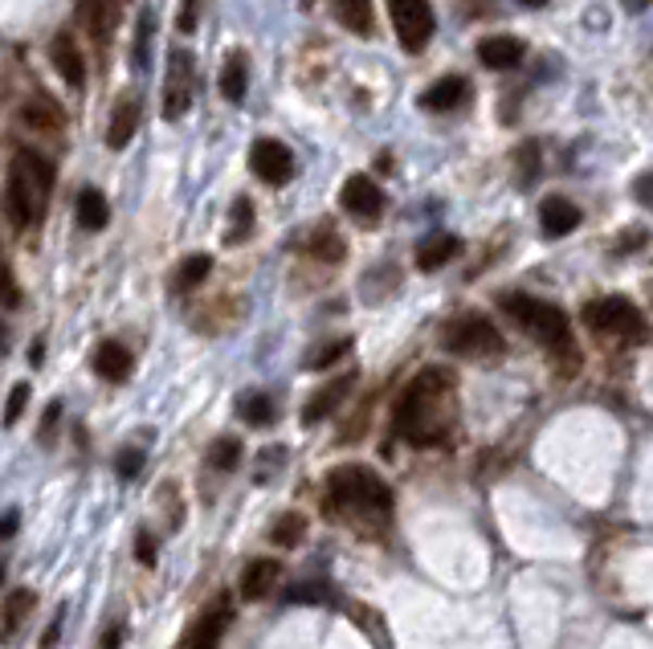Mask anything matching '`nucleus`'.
I'll return each instance as SVG.
<instances>
[{
  "label": "nucleus",
  "mask_w": 653,
  "mask_h": 649,
  "mask_svg": "<svg viewBox=\"0 0 653 649\" xmlns=\"http://www.w3.org/2000/svg\"><path fill=\"white\" fill-rule=\"evenodd\" d=\"M453 372L450 367H425L417 380H409L392 409V429L401 433L409 446L429 450L441 446L453 433L457 421V397H453Z\"/></svg>",
  "instance_id": "1"
},
{
  "label": "nucleus",
  "mask_w": 653,
  "mask_h": 649,
  "mask_svg": "<svg viewBox=\"0 0 653 649\" xmlns=\"http://www.w3.org/2000/svg\"><path fill=\"white\" fill-rule=\"evenodd\" d=\"M327 502L336 515H343L348 523H364V527H380L392 515V490L368 466L331 470L327 474Z\"/></svg>",
  "instance_id": "2"
},
{
  "label": "nucleus",
  "mask_w": 653,
  "mask_h": 649,
  "mask_svg": "<svg viewBox=\"0 0 653 649\" xmlns=\"http://www.w3.org/2000/svg\"><path fill=\"white\" fill-rule=\"evenodd\" d=\"M53 188V167L46 155H37L34 148H21L9 167V188H4V213L17 229H29L46 216Z\"/></svg>",
  "instance_id": "3"
},
{
  "label": "nucleus",
  "mask_w": 653,
  "mask_h": 649,
  "mask_svg": "<svg viewBox=\"0 0 653 649\" xmlns=\"http://www.w3.org/2000/svg\"><path fill=\"white\" fill-rule=\"evenodd\" d=\"M499 307H503L506 315L515 319L536 344H543L548 355H555V360L564 355L568 367H576L580 351H576V339H572L568 315H564L555 302H543V299H531V295H515V290H511V295L499 299Z\"/></svg>",
  "instance_id": "4"
},
{
  "label": "nucleus",
  "mask_w": 653,
  "mask_h": 649,
  "mask_svg": "<svg viewBox=\"0 0 653 649\" xmlns=\"http://www.w3.org/2000/svg\"><path fill=\"white\" fill-rule=\"evenodd\" d=\"M588 332L604 335V339H620V344H645L650 339V323L637 311V302H629L625 295H604V299L585 302L580 311Z\"/></svg>",
  "instance_id": "5"
},
{
  "label": "nucleus",
  "mask_w": 653,
  "mask_h": 649,
  "mask_svg": "<svg viewBox=\"0 0 653 649\" xmlns=\"http://www.w3.org/2000/svg\"><path fill=\"white\" fill-rule=\"evenodd\" d=\"M441 348L457 355V360H499L506 351V339L486 315L466 311V315L450 319L441 327Z\"/></svg>",
  "instance_id": "6"
},
{
  "label": "nucleus",
  "mask_w": 653,
  "mask_h": 649,
  "mask_svg": "<svg viewBox=\"0 0 653 649\" xmlns=\"http://www.w3.org/2000/svg\"><path fill=\"white\" fill-rule=\"evenodd\" d=\"M388 17H392V29L401 37L404 53H420L434 41L437 21L429 0H388Z\"/></svg>",
  "instance_id": "7"
},
{
  "label": "nucleus",
  "mask_w": 653,
  "mask_h": 649,
  "mask_svg": "<svg viewBox=\"0 0 653 649\" xmlns=\"http://www.w3.org/2000/svg\"><path fill=\"white\" fill-rule=\"evenodd\" d=\"M192 86H197V70H192V53L188 50H176L168 53V74H164V107H160V115L176 123L180 115H188V107H192Z\"/></svg>",
  "instance_id": "8"
},
{
  "label": "nucleus",
  "mask_w": 653,
  "mask_h": 649,
  "mask_svg": "<svg viewBox=\"0 0 653 649\" xmlns=\"http://www.w3.org/2000/svg\"><path fill=\"white\" fill-rule=\"evenodd\" d=\"M250 167L258 180H266L278 188V184H286L294 176V155H290V148L278 143V139H258L250 148Z\"/></svg>",
  "instance_id": "9"
},
{
  "label": "nucleus",
  "mask_w": 653,
  "mask_h": 649,
  "mask_svg": "<svg viewBox=\"0 0 653 649\" xmlns=\"http://www.w3.org/2000/svg\"><path fill=\"white\" fill-rule=\"evenodd\" d=\"M229 621H234V600L217 597L201 616H197V625H188V633H185V641H180V646H188V649H213L221 637H225Z\"/></svg>",
  "instance_id": "10"
},
{
  "label": "nucleus",
  "mask_w": 653,
  "mask_h": 649,
  "mask_svg": "<svg viewBox=\"0 0 653 649\" xmlns=\"http://www.w3.org/2000/svg\"><path fill=\"white\" fill-rule=\"evenodd\" d=\"M343 209L355 216V221H376V216L385 213V192H380V184L372 180V176H352V180L343 184Z\"/></svg>",
  "instance_id": "11"
},
{
  "label": "nucleus",
  "mask_w": 653,
  "mask_h": 649,
  "mask_svg": "<svg viewBox=\"0 0 653 649\" xmlns=\"http://www.w3.org/2000/svg\"><path fill=\"white\" fill-rule=\"evenodd\" d=\"M580 221H585V213L568 197H548L539 204V229H543V237H568Z\"/></svg>",
  "instance_id": "12"
},
{
  "label": "nucleus",
  "mask_w": 653,
  "mask_h": 649,
  "mask_svg": "<svg viewBox=\"0 0 653 649\" xmlns=\"http://www.w3.org/2000/svg\"><path fill=\"white\" fill-rule=\"evenodd\" d=\"M466 99H469L466 78H462V74H445V78H437V83L420 95V107L434 111V115H445V111H457Z\"/></svg>",
  "instance_id": "13"
},
{
  "label": "nucleus",
  "mask_w": 653,
  "mask_h": 649,
  "mask_svg": "<svg viewBox=\"0 0 653 649\" xmlns=\"http://www.w3.org/2000/svg\"><path fill=\"white\" fill-rule=\"evenodd\" d=\"M523 58H527V46L511 34L486 37L482 46H478V62H482L486 70H515Z\"/></svg>",
  "instance_id": "14"
},
{
  "label": "nucleus",
  "mask_w": 653,
  "mask_h": 649,
  "mask_svg": "<svg viewBox=\"0 0 653 649\" xmlns=\"http://www.w3.org/2000/svg\"><path fill=\"white\" fill-rule=\"evenodd\" d=\"M355 384V372H348V376H339V380H331L327 388H318L315 397L306 400V409H302V425H318L323 416H331L343 404V397L352 392Z\"/></svg>",
  "instance_id": "15"
},
{
  "label": "nucleus",
  "mask_w": 653,
  "mask_h": 649,
  "mask_svg": "<svg viewBox=\"0 0 653 649\" xmlns=\"http://www.w3.org/2000/svg\"><path fill=\"white\" fill-rule=\"evenodd\" d=\"M50 58H53V66H58V74L66 78L74 90H83L86 83V62H83V50H78V41L70 34H58L53 37V46H50Z\"/></svg>",
  "instance_id": "16"
},
{
  "label": "nucleus",
  "mask_w": 653,
  "mask_h": 649,
  "mask_svg": "<svg viewBox=\"0 0 653 649\" xmlns=\"http://www.w3.org/2000/svg\"><path fill=\"white\" fill-rule=\"evenodd\" d=\"M282 581V564L278 560H253L246 572H241V597L246 600H266Z\"/></svg>",
  "instance_id": "17"
},
{
  "label": "nucleus",
  "mask_w": 653,
  "mask_h": 649,
  "mask_svg": "<svg viewBox=\"0 0 653 649\" xmlns=\"http://www.w3.org/2000/svg\"><path fill=\"white\" fill-rule=\"evenodd\" d=\"M457 253H462V241L453 234H429L417 246V270L434 274V270L450 266V258H457Z\"/></svg>",
  "instance_id": "18"
},
{
  "label": "nucleus",
  "mask_w": 653,
  "mask_h": 649,
  "mask_svg": "<svg viewBox=\"0 0 653 649\" xmlns=\"http://www.w3.org/2000/svg\"><path fill=\"white\" fill-rule=\"evenodd\" d=\"M78 21H83L90 37H106L115 34V21H118V0H78Z\"/></svg>",
  "instance_id": "19"
},
{
  "label": "nucleus",
  "mask_w": 653,
  "mask_h": 649,
  "mask_svg": "<svg viewBox=\"0 0 653 649\" xmlns=\"http://www.w3.org/2000/svg\"><path fill=\"white\" fill-rule=\"evenodd\" d=\"M95 372L111 384L127 380V376H131V351L123 348V344H115V339H106V344H99V351H95Z\"/></svg>",
  "instance_id": "20"
},
{
  "label": "nucleus",
  "mask_w": 653,
  "mask_h": 649,
  "mask_svg": "<svg viewBox=\"0 0 653 649\" xmlns=\"http://www.w3.org/2000/svg\"><path fill=\"white\" fill-rule=\"evenodd\" d=\"M139 132V102L135 99H118L115 115H111V127H106V143L115 151H123Z\"/></svg>",
  "instance_id": "21"
},
{
  "label": "nucleus",
  "mask_w": 653,
  "mask_h": 649,
  "mask_svg": "<svg viewBox=\"0 0 653 649\" xmlns=\"http://www.w3.org/2000/svg\"><path fill=\"white\" fill-rule=\"evenodd\" d=\"M336 4V17L343 29L368 37L376 29V13H372V0H331Z\"/></svg>",
  "instance_id": "22"
},
{
  "label": "nucleus",
  "mask_w": 653,
  "mask_h": 649,
  "mask_svg": "<svg viewBox=\"0 0 653 649\" xmlns=\"http://www.w3.org/2000/svg\"><path fill=\"white\" fill-rule=\"evenodd\" d=\"M106 221H111V209H106V200H102L99 188H83L78 192V225L83 229H106Z\"/></svg>",
  "instance_id": "23"
},
{
  "label": "nucleus",
  "mask_w": 653,
  "mask_h": 649,
  "mask_svg": "<svg viewBox=\"0 0 653 649\" xmlns=\"http://www.w3.org/2000/svg\"><path fill=\"white\" fill-rule=\"evenodd\" d=\"M246 86H250V70H246V53H234L225 70H221V99L241 102L246 99Z\"/></svg>",
  "instance_id": "24"
},
{
  "label": "nucleus",
  "mask_w": 653,
  "mask_h": 649,
  "mask_svg": "<svg viewBox=\"0 0 653 649\" xmlns=\"http://www.w3.org/2000/svg\"><path fill=\"white\" fill-rule=\"evenodd\" d=\"M34 592L29 588H17L13 597H9V604H4V616H0V637H13L17 633V625L29 616V609H34Z\"/></svg>",
  "instance_id": "25"
},
{
  "label": "nucleus",
  "mask_w": 653,
  "mask_h": 649,
  "mask_svg": "<svg viewBox=\"0 0 653 649\" xmlns=\"http://www.w3.org/2000/svg\"><path fill=\"white\" fill-rule=\"evenodd\" d=\"M237 416L250 421V425H269L278 416V409H274V400L266 392H246V397L237 400Z\"/></svg>",
  "instance_id": "26"
},
{
  "label": "nucleus",
  "mask_w": 653,
  "mask_h": 649,
  "mask_svg": "<svg viewBox=\"0 0 653 649\" xmlns=\"http://www.w3.org/2000/svg\"><path fill=\"white\" fill-rule=\"evenodd\" d=\"M21 118L29 123V127H37V132H58L66 118H62V111L53 107L50 99H34V102H25V111H21Z\"/></svg>",
  "instance_id": "27"
},
{
  "label": "nucleus",
  "mask_w": 653,
  "mask_h": 649,
  "mask_svg": "<svg viewBox=\"0 0 653 649\" xmlns=\"http://www.w3.org/2000/svg\"><path fill=\"white\" fill-rule=\"evenodd\" d=\"M209 270H213V258H209V253H192V258H185L180 270H176V290L201 286L204 278H209Z\"/></svg>",
  "instance_id": "28"
},
{
  "label": "nucleus",
  "mask_w": 653,
  "mask_h": 649,
  "mask_svg": "<svg viewBox=\"0 0 653 649\" xmlns=\"http://www.w3.org/2000/svg\"><path fill=\"white\" fill-rule=\"evenodd\" d=\"M253 234V204L246 197L234 200V213H229V246H241Z\"/></svg>",
  "instance_id": "29"
},
{
  "label": "nucleus",
  "mask_w": 653,
  "mask_h": 649,
  "mask_svg": "<svg viewBox=\"0 0 653 649\" xmlns=\"http://www.w3.org/2000/svg\"><path fill=\"white\" fill-rule=\"evenodd\" d=\"M274 544H282V548H299L302 535H306V519L302 515H282L278 523H274Z\"/></svg>",
  "instance_id": "30"
},
{
  "label": "nucleus",
  "mask_w": 653,
  "mask_h": 649,
  "mask_svg": "<svg viewBox=\"0 0 653 649\" xmlns=\"http://www.w3.org/2000/svg\"><path fill=\"white\" fill-rule=\"evenodd\" d=\"M311 253H315V258H323V262H339V258H343V241L336 237V229H331V225L315 229V237H311Z\"/></svg>",
  "instance_id": "31"
},
{
  "label": "nucleus",
  "mask_w": 653,
  "mask_h": 649,
  "mask_svg": "<svg viewBox=\"0 0 653 649\" xmlns=\"http://www.w3.org/2000/svg\"><path fill=\"white\" fill-rule=\"evenodd\" d=\"M237 462H241V441H237V437H221V441H213V450H209V466L237 470Z\"/></svg>",
  "instance_id": "32"
},
{
  "label": "nucleus",
  "mask_w": 653,
  "mask_h": 649,
  "mask_svg": "<svg viewBox=\"0 0 653 649\" xmlns=\"http://www.w3.org/2000/svg\"><path fill=\"white\" fill-rule=\"evenodd\" d=\"M151 29H155V13H151V9H143V13H139V29H135V70H148Z\"/></svg>",
  "instance_id": "33"
},
{
  "label": "nucleus",
  "mask_w": 653,
  "mask_h": 649,
  "mask_svg": "<svg viewBox=\"0 0 653 649\" xmlns=\"http://www.w3.org/2000/svg\"><path fill=\"white\" fill-rule=\"evenodd\" d=\"M348 351H352V339H336V344H327V348L311 351V355H306V367H311V372H318V367H331L336 360H343Z\"/></svg>",
  "instance_id": "34"
},
{
  "label": "nucleus",
  "mask_w": 653,
  "mask_h": 649,
  "mask_svg": "<svg viewBox=\"0 0 653 649\" xmlns=\"http://www.w3.org/2000/svg\"><path fill=\"white\" fill-rule=\"evenodd\" d=\"M29 384H13V392H9V404H4V425H17L21 413L29 409Z\"/></svg>",
  "instance_id": "35"
},
{
  "label": "nucleus",
  "mask_w": 653,
  "mask_h": 649,
  "mask_svg": "<svg viewBox=\"0 0 653 649\" xmlns=\"http://www.w3.org/2000/svg\"><path fill=\"white\" fill-rule=\"evenodd\" d=\"M139 466H143V453H139V450L118 453V478H135V474H139Z\"/></svg>",
  "instance_id": "36"
},
{
  "label": "nucleus",
  "mask_w": 653,
  "mask_h": 649,
  "mask_svg": "<svg viewBox=\"0 0 653 649\" xmlns=\"http://www.w3.org/2000/svg\"><path fill=\"white\" fill-rule=\"evenodd\" d=\"M135 556H139V564H155V539H151V532H139L135 535Z\"/></svg>",
  "instance_id": "37"
},
{
  "label": "nucleus",
  "mask_w": 653,
  "mask_h": 649,
  "mask_svg": "<svg viewBox=\"0 0 653 649\" xmlns=\"http://www.w3.org/2000/svg\"><path fill=\"white\" fill-rule=\"evenodd\" d=\"M633 197L641 200L645 209H653V167L650 172H641V176L633 180Z\"/></svg>",
  "instance_id": "38"
},
{
  "label": "nucleus",
  "mask_w": 653,
  "mask_h": 649,
  "mask_svg": "<svg viewBox=\"0 0 653 649\" xmlns=\"http://www.w3.org/2000/svg\"><path fill=\"white\" fill-rule=\"evenodd\" d=\"M0 302H17V286H13V274H9V266H4V258H0Z\"/></svg>",
  "instance_id": "39"
},
{
  "label": "nucleus",
  "mask_w": 653,
  "mask_h": 649,
  "mask_svg": "<svg viewBox=\"0 0 653 649\" xmlns=\"http://www.w3.org/2000/svg\"><path fill=\"white\" fill-rule=\"evenodd\" d=\"M176 25H180V34H192V29H197V0H185V9H180V21H176Z\"/></svg>",
  "instance_id": "40"
},
{
  "label": "nucleus",
  "mask_w": 653,
  "mask_h": 649,
  "mask_svg": "<svg viewBox=\"0 0 653 649\" xmlns=\"http://www.w3.org/2000/svg\"><path fill=\"white\" fill-rule=\"evenodd\" d=\"M641 241H645V234H641V229H629V237H620V241H617V253L620 250H637Z\"/></svg>",
  "instance_id": "41"
},
{
  "label": "nucleus",
  "mask_w": 653,
  "mask_h": 649,
  "mask_svg": "<svg viewBox=\"0 0 653 649\" xmlns=\"http://www.w3.org/2000/svg\"><path fill=\"white\" fill-rule=\"evenodd\" d=\"M118 641H123V629H118V625H115V629H106V633H102V646H106V649L118 646Z\"/></svg>",
  "instance_id": "42"
},
{
  "label": "nucleus",
  "mask_w": 653,
  "mask_h": 649,
  "mask_svg": "<svg viewBox=\"0 0 653 649\" xmlns=\"http://www.w3.org/2000/svg\"><path fill=\"white\" fill-rule=\"evenodd\" d=\"M620 4H625V9H629V13H645V9H650L653 0H620Z\"/></svg>",
  "instance_id": "43"
},
{
  "label": "nucleus",
  "mask_w": 653,
  "mask_h": 649,
  "mask_svg": "<svg viewBox=\"0 0 653 649\" xmlns=\"http://www.w3.org/2000/svg\"><path fill=\"white\" fill-rule=\"evenodd\" d=\"M17 532V515H4L0 519V535H13Z\"/></svg>",
  "instance_id": "44"
},
{
  "label": "nucleus",
  "mask_w": 653,
  "mask_h": 649,
  "mask_svg": "<svg viewBox=\"0 0 653 649\" xmlns=\"http://www.w3.org/2000/svg\"><path fill=\"white\" fill-rule=\"evenodd\" d=\"M58 633H62V629H58V621H53V629L41 637V646H53V641H58Z\"/></svg>",
  "instance_id": "45"
},
{
  "label": "nucleus",
  "mask_w": 653,
  "mask_h": 649,
  "mask_svg": "<svg viewBox=\"0 0 653 649\" xmlns=\"http://www.w3.org/2000/svg\"><path fill=\"white\" fill-rule=\"evenodd\" d=\"M519 4H527V9H543L548 0H519Z\"/></svg>",
  "instance_id": "46"
},
{
  "label": "nucleus",
  "mask_w": 653,
  "mask_h": 649,
  "mask_svg": "<svg viewBox=\"0 0 653 649\" xmlns=\"http://www.w3.org/2000/svg\"><path fill=\"white\" fill-rule=\"evenodd\" d=\"M0 581H4V564H0Z\"/></svg>",
  "instance_id": "47"
}]
</instances>
